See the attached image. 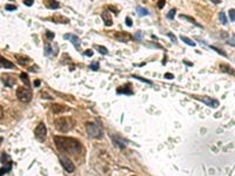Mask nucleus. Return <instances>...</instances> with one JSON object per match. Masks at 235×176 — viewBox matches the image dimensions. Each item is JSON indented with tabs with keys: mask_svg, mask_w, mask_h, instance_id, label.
Returning a JSON list of instances; mask_svg holds the SVG:
<instances>
[{
	"mask_svg": "<svg viewBox=\"0 0 235 176\" xmlns=\"http://www.w3.org/2000/svg\"><path fill=\"white\" fill-rule=\"evenodd\" d=\"M15 58L18 59V62H19L21 66H26L27 64L29 62L28 58H26V57H22V55H18V54H15Z\"/></svg>",
	"mask_w": 235,
	"mask_h": 176,
	"instance_id": "obj_19",
	"label": "nucleus"
},
{
	"mask_svg": "<svg viewBox=\"0 0 235 176\" xmlns=\"http://www.w3.org/2000/svg\"><path fill=\"white\" fill-rule=\"evenodd\" d=\"M213 2H215V4H220L221 2V0H212Z\"/></svg>",
	"mask_w": 235,
	"mask_h": 176,
	"instance_id": "obj_41",
	"label": "nucleus"
},
{
	"mask_svg": "<svg viewBox=\"0 0 235 176\" xmlns=\"http://www.w3.org/2000/svg\"><path fill=\"white\" fill-rule=\"evenodd\" d=\"M167 35L169 37V38H170V39H172V41H173V42H176V37H175L173 33H168Z\"/></svg>",
	"mask_w": 235,
	"mask_h": 176,
	"instance_id": "obj_35",
	"label": "nucleus"
},
{
	"mask_svg": "<svg viewBox=\"0 0 235 176\" xmlns=\"http://www.w3.org/2000/svg\"><path fill=\"white\" fill-rule=\"evenodd\" d=\"M133 78L136 79V80H139V81H141V82H146V84H148V85H153V82H152V81H149V80H146V79L141 78V76H138V75H134Z\"/></svg>",
	"mask_w": 235,
	"mask_h": 176,
	"instance_id": "obj_25",
	"label": "nucleus"
},
{
	"mask_svg": "<svg viewBox=\"0 0 235 176\" xmlns=\"http://www.w3.org/2000/svg\"><path fill=\"white\" fill-rule=\"evenodd\" d=\"M163 6H165V0H159V2H158V7L161 10Z\"/></svg>",
	"mask_w": 235,
	"mask_h": 176,
	"instance_id": "obj_38",
	"label": "nucleus"
},
{
	"mask_svg": "<svg viewBox=\"0 0 235 176\" xmlns=\"http://www.w3.org/2000/svg\"><path fill=\"white\" fill-rule=\"evenodd\" d=\"M53 20H54V22H57V24H67L68 22L67 18H65V17H62V15H59V14L54 15Z\"/></svg>",
	"mask_w": 235,
	"mask_h": 176,
	"instance_id": "obj_16",
	"label": "nucleus"
},
{
	"mask_svg": "<svg viewBox=\"0 0 235 176\" xmlns=\"http://www.w3.org/2000/svg\"><path fill=\"white\" fill-rule=\"evenodd\" d=\"M40 84H41L40 80H35V81H34V86H35V87H39V86H40Z\"/></svg>",
	"mask_w": 235,
	"mask_h": 176,
	"instance_id": "obj_40",
	"label": "nucleus"
},
{
	"mask_svg": "<svg viewBox=\"0 0 235 176\" xmlns=\"http://www.w3.org/2000/svg\"><path fill=\"white\" fill-rule=\"evenodd\" d=\"M33 93L29 88H25V87H19L17 89V98L20 100L21 102H29L32 100Z\"/></svg>",
	"mask_w": 235,
	"mask_h": 176,
	"instance_id": "obj_4",
	"label": "nucleus"
},
{
	"mask_svg": "<svg viewBox=\"0 0 235 176\" xmlns=\"http://www.w3.org/2000/svg\"><path fill=\"white\" fill-rule=\"evenodd\" d=\"M165 79H168V80H172V79H174V75H173L172 73H166V74H165Z\"/></svg>",
	"mask_w": 235,
	"mask_h": 176,
	"instance_id": "obj_34",
	"label": "nucleus"
},
{
	"mask_svg": "<svg viewBox=\"0 0 235 176\" xmlns=\"http://www.w3.org/2000/svg\"><path fill=\"white\" fill-rule=\"evenodd\" d=\"M101 18L105 21V25H106V26H112V25H113V20H112V17H111L109 12H102V13H101Z\"/></svg>",
	"mask_w": 235,
	"mask_h": 176,
	"instance_id": "obj_10",
	"label": "nucleus"
},
{
	"mask_svg": "<svg viewBox=\"0 0 235 176\" xmlns=\"http://www.w3.org/2000/svg\"><path fill=\"white\" fill-rule=\"evenodd\" d=\"M34 135L35 137L40 141V142H44L45 140H46V136H47V129H46V126L45 123H39L37 126V128L34 129Z\"/></svg>",
	"mask_w": 235,
	"mask_h": 176,
	"instance_id": "obj_5",
	"label": "nucleus"
},
{
	"mask_svg": "<svg viewBox=\"0 0 235 176\" xmlns=\"http://www.w3.org/2000/svg\"><path fill=\"white\" fill-rule=\"evenodd\" d=\"M46 35H47V38H48L49 40L54 39V33H52V32H46Z\"/></svg>",
	"mask_w": 235,
	"mask_h": 176,
	"instance_id": "obj_37",
	"label": "nucleus"
},
{
	"mask_svg": "<svg viewBox=\"0 0 235 176\" xmlns=\"http://www.w3.org/2000/svg\"><path fill=\"white\" fill-rule=\"evenodd\" d=\"M220 69H221L222 72H225V73H228V74H235V71L230 67L229 65H226V64H221L220 65Z\"/></svg>",
	"mask_w": 235,
	"mask_h": 176,
	"instance_id": "obj_15",
	"label": "nucleus"
},
{
	"mask_svg": "<svg viewBox=\"0 0 235 176\" xmlns=\"http://www.w3.org/2000/svg\"><path fill=\"white\" fill-rule=\"evenodd\" d=\"M86 131L88 135L93 139H101L102 137V129L94 122H87L86 123Z\"/></svg>",
	"mask_w": 235,
	"mask_h": 176,
	"instance_id": "obj_3",
	"label": "nucleus"
},
{
	"mask_svg": "<svg viewBox=\"0 0 235 176\" xmlns=\"http://www.w3.org/2000/svg\"><path fill=\"white\" fill-rule=\"evenodd\" d=\"M93 54L94 53L92 49H87V51L85 52V55H86V57H93Z\"/></svg>",
	"mask_w": 235,
	"mask_h": 176,
	"instance_id": "obj_36",
	"label": "nucleus"
},
{
	"mask_svg": "<svg viewBox=\"0 0 235 176\" xmlns=\"http://www.w3.org/2000/svg\"><path fill=\"white\" fill-rule=\"evenodd\" d=\"M175 13H176V10H175V8H172V10L167 13V18L170 20H173L175 17Z\"/></svg>",
	"mask_w": 235,
	"mask_h": 176,
	"instance_id": "obj_24",
	"label": "nucleus"
},
{
	"mask_svg": "<svg viewBox=\"0 0 235 176\" xmlns=\"http://www.w3.org/2000/svg\"><path fill=\"white\" fill-rule=\"evenodd\" d=\"M114 37L119 40V41H121V42H128V41L132 40V35L127 32H118V33H115Z\"/></svg>",
	"mask_w": 235,
	"mask_h": 176,
	"instance_id": "obj_9",
	"label": "nucleus"
},
{
	"mask_svg": "<svg viewBox=\"0 0 235 176\" xmlns=\"http://www.w3.org/2000/svg\"><path fill=\"white\" fill-rule=\"evenodd\" d=\"M195 99H196V100H199V101H202L203 104H206L207 106L212 107V108H217V107H219V101H217V100H215V99L208 98V96H202V98L196 96Z\"/></svg>",
	"mask_w": 235,
	"mask_h": 176,
	"instance_id": "obj_7",
	"label": "nucleus"
},
{
	"mask_svg": "<svg viewBox=\"0 0 235 176\" xmlns=\"http://www.w3.org/2000/svg\"><path fill=\"white\" fill-rule=\"evenodd\" d=\"M54 124H55V128L59 131H61V133H67V131H69L73 128L74 122L71 117L60 116L55 119Z\"/></svg>",
	"mask_w": 235,
	"mask_h": 176,
	"instance_id": "obj_2",
	"label": "nucleus"
},
{
	"mask_svg": "<svg viewBox=\"0 0 235 176\" xmlns=\"http://www.w3.org/2000/svg\"><path fill=\"white\" fill-rule=\"evenodd\" d=\"M95 48H96L98 52L100 53V54H102V55L108 54V49L106 48V47H104V46H95Z\"/></svg>",
	"mask_w": 235,
	"mask_h": 176,
	"instance_id": "obj_23",
	"label": "nucleus"
},
{
	"mask_svg": "<svg viewBox=\"0 0 235 176\" xmlns=\"http://www.w3.org/2000/svg\"><path fill=\"white\" fill-rule=\"evenodd\" d=\"M11 168H12V163H11L7 168H1V169H0V176H2V174H5V173H7V171H10Z\"/></svg>",
	"mask_w": 235,
	"mask_h": 176,
	"instance_id": "obj_27",
	"label": "nucleus"
},
{
	"mask_svg": "<svg viewBox=\"0 0 235 176\" xmlns=\"http://www.w3.org/2000/svg\"><path fill=\"white\" fill-rule=\"evenodd\" d=\"M24 4H25L26 6H32L34 4V0H24Z\"/></svg>",
	"mask_w": 235,
	"mask_h": 176,
	"instance_id": "obj_33",
	"label": "nucleus"
},
{
	"mask_svg": "<svg viewBox=\"0 0 235 176\" xmlns=\"http://www.w3.org/2000/svg\"><path fill=\"white\" fill-rule=\"evenodd\" d=\"M126 25H127L128 27L133 26V21H132V19H131L129 17H127V18H126Z\"/></svg>",
	"mask_w": 235,
	"mask_h": 176,
	"instance_id": "obj_32",
	"label": "nucleus"
},
{
	"mask_svg": "<svg viewBox=\"0 0 235 176\" xmlns=\"http://www.w3.org/2000/svg\"><path fill=\"white\" fill-rule=\"evenodd\" d=\"M210 48H212V49H214V51H216V52L219 53V54H221L222 57H227V55H226V53H225V52H222L221 49H219V48H216V47H214V46H210Z\"/></svg>",
	"mask_w": 235,
	"mask_h": 176,
	"instance_id": "obj_29",
	"label": "nucleus"
},
{
	"mask_svg": "<svg viewBox=\"0 0 235 176\" xmlns=\"http://www.w3.org/2000/svg\"><path fill=\"white\" fill-rule=\"evenodd\" d=\"M89 67H91V69H93V71H98V69H99V64H98V62H92Z\"/></svg>",
	"mask_w": 235,
	"mask_h": 176,
	"instance_id": "obj_30",
	"label": "nucleus"
},
{
	"mask_svg": "<svg viewBox=\"0 0 235 176\" xmlns=\"http://www.w3.org/2000/svg\"><path fill=\"white\" fill-rule=\"evenodd\" d=\"M20 80L24 82V85L26 86L27 88L28 87H31V82H29V78H28V75H27L26 73H21L20 74Z\"/></svg>",
	"mask_w": 235,
	"mask_h": 176,
	"instance_id": "obj_18",
	"label": "nucleus"
},
{
	"mask_svg": "<svg viewBox=\"0 0 235 176\" xmlns=\"http://www.w3.org/2000/svg\"><path fill=\"white\" fill-rule=\"evenodd\" d=\"M136 37H138V39H141V33H140V32H138V34H136Z\"/></svg>",
	"mask_w": 235,
	"mask_h": 176,
	"instance_id": "obj_42",
	"label": "nucleus"
},
{
	"mask_svg": "<svg viewBox=\"0 0 235 176\" xmlns=\"http://www.w3.org/2000/svg\"><path fill=\"white\" fill-rule=\"evenodd\" d=\"M2 81H4V84L8 87H12V86L15 84V79L12 76V75H10V74H6V75H4L2 76Z\"/></svg>",
	"mask_w": 235,
	"mask_h": 176,
	"instance_id": "obj_11",
	"label": "nucleus"
},
{
	"mask_svg": "<svg viewBox=\"0 0 235 176\" xmlns=\"http://www.w3.org/2000/svg\"><path fill=\"white\" fill-rule=\"evenodd\" d=\"M11 1H12V0H11Z\"/></svg>",
	"mask_w": 235,
	"mask_h": 176,
	"instance_id": "obj_43",
	"label": "nucleus"
},
{
	"mask_svg": "<svg viewBox=\"0 0 235 176\" xmlns=\"http://www.w3.org/2000/svg\"><path fill=\"white\" fill-rule=\"evenodd\" d=\"M64 38H65L66 40H69L71 44H72L76 49H80L81 41H80V39H79V37H76L75 34H65Z\"/></svg>",
	"mask_w": 235,
	"mask_h": 176,
	"instance_id": "obj_8",
	"label": "nucleus"
},
{
	"mask_svg": "<svg viewBox=\"0 0 235 176\" xmlns=\"http://www.w3.org/2000/svg\"><path fill=\"white\" fill-rule=\"evenodd\" d=\"M60 163L61 166L64 167V169L66 170L67 173H73L75 170V166L73 164V162L66 156H61L60 157Z\"/></svg>",
	"mask_w": 235,
	"mask_h": 176,
	"instance_id": "obj_6",
	"label": "nucleus"
},
{
	"mask_svg": "<svg viewBox=\"0 0 235 176\" xmlns=\"http://www.w3.org/2000/svg\"><path fill=\"white\" fill-rule=\"evenodd\" d=\"M54 144L57 146L59 151L73 154V155L80 154L81 150H82V146H81L80 142L75 139H72V137L55 136L54 137Z\"/></svg>",
	"mask_w": 235,
	"mask_h": 176,
	"instance_id": "obj_1",
	"label": "nucleus"
},
{
	"mask_svg": "<svg viewBox=\"0 0 235 176\" xmlns=\"http://www.w3.org/2000/svg\"><path fill=\"white\" fill-rule=\"evenodd\" d=\"M2 116H4V109H2V107L0 106V120L2 119Z\"/></svg>",
	"mask_w": 235,
	"mask_h": 176,
	"instance_id": "obj_39",
	"label": "nucleus"
},
{
	"mask_svg": "<svg viewBox=\"0 0 235 176\" xmlns=\"http://www.w3.org/2000/svg\"><path fill=\"white\" fill-rule=\"evenodd\" d=\"M5 10H7V11H15V10H17V6H14V5H6V6H5Z\"/></svg>",
	"mask_w": 235,
	"mask_h": 176,
	"instance_id": "obj_31",
	"label": "nucleus"
},
{
	"mask_svg": "<svg viewBox=\"0 0 235 176\" xmlns=\"http://www.w3.org/2000/svg\"><path fill=\"white\" fill-rule=\"evenodd\" d=\"M180 39H181L182 41L185 42V44H187L188 46H192V47H194V46L196 45L194 41H192L190 39H188L187 37H183V35H181V37H180Z\"/></svg>",
	"mask_w": 235,
	"mask_h": 176,
	"instance_id": "obj_22",
	"label": "nucleus"
},
{
	"mask_svg": "<svg viewBox=\"0 0 235 176\" xmlns=\"http://www.w3.org/2000/svg\"><path fill=\"white\" fill-rule=\"evenodd\" d=\"M116 93H119V94H128V95H132V94H133V92L129 89V86L120 87L119 89H116Z\"/></svg>",
	"mask_w": 235,
	"mask_h": 176,
	"instance_id": "obj_17",
	"label": "nucleus"
},
{
	"mask_svg": "<svg viewBox=\"0 0 235 176\" xmlns=\"http://www.w3.org/2000/svg\"><path fill=\"white\" fill-rule=\"evenodd\" d=\"M53 48H52V45L51 44H46L45 45V53H46L47 57H51V55H54V53L52 52Z\"/></svg>",
	"mask_w": 235,
	"mask_h": 176,
	"instance_id": "obj_21",
	"label": "nucleus"
},
{
	"mask_svg": "<svg viewBox=\"0 0 235 176\" xmlns=\"http://www.w3.org/2000/svg\"><path fill=\"white\" fill-rule=\"evenodd\" d=\"M229 19H230V21H235V10H230L229 11Z\"/></svg>",
	"mask_w": 235,
	"mask_h": 176,
	"instance_id": "obj_28",
	"label": "nucleus"
},
{
	"mask_svg": "<svg viewBox=\"0 0 235 176\" xmlns=\"http://www.w3.org/2000/svg\"><path fill=\"white\" fill-rule=\"evenodd\" d=\"M220 20H221L222 25H227V24H228V21H227V18H226V14L223 13V12H221V13H220Z\"/></svg>",
	"mask_w": 235,
	"mask_h": 176,
	"instance_id": "obj_26",
	"label": "nucleus"
},
{
	"mask_svg": "<svg viewBox=\"0 0 235 176\" xmlns=\"http://www.w3.org/2000/svg\"><path fill=\"white\" fill-rule=\"evenodd\" d=\"M0 67H5V68H13L14 65L12 62H10L7 59L2 58L1 55H0Z\"/></svg>",
	"mask_w": 235,
	"mask_h": 176,
	"instance_id": "obj_14",
	"label": "nucleus"
},
{
	"mask_svg": "<svg viewBox=\"0 0 235 176\" xmlns=\"http://www.w3.org/2000/svg\"><path fill=\"white\" fill-rule=\"evenodd\" d=\"M52 111H53L54 114H61V113H64V111H67V108L65 107V106H61V104H52Z\"/></svg>",
	"mask_w": 235,
	"mask_h": 176,
	"instance_id": "obj_12",
	"label": "nucleus"
},
{
	"mask_svg": "<svg viewBox=\"0 0 235 176\" xmlns=\"http://www.w3.org/2000/svg\"><path fill=\"white\" fill-rule=\"evenodd\" d=\"M136 12H138V14H139L140 17H145V15H148V14H149L147 8H145V7H142V6H136Z\"/></svg>",
	"mask_w": 235,
	"mask_h": 176,
	"instance_id": "obj_20",
	"label": "nucleus"
},
{
	"mask_svg": "<svg viewBox=\"0 0 235 176\" xmlns=\"http://www.w3.org/2000/svg\"><path fill=\"white\" fill-rule=\"evenodd\" d=\"M46 7L51 10H58L60 7V4L57 0H46Z\"/></svg>",
	"mask_w": 235,
	"mask_h": 176,
	"instance_id": "obj_13",
	"label": "nucleus"
}]
</instances>
